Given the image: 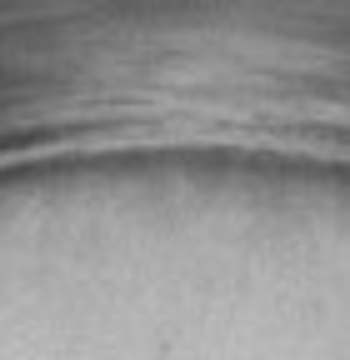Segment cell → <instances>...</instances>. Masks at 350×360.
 <instances>
[{"label":"cell","instance_id":"obj_1","mask_svg":"<svg viewBox=\"0 0 350 360\" xmlns=\"http://www.w3.org/2000/svg\"><path fill=\"white\" fill-rule=\"evenodd\" d=\"M145 175H160V170H145ZM145 175H30V180H145ZM160 180H231V175H160Z\"/></svg>","mask_w":350,"mask_h":360}]
</instances>
